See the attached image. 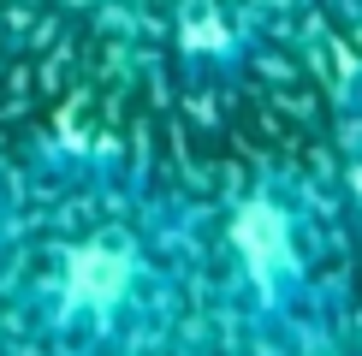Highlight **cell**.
<instances>
[{"mask_svg": "<svg viewBox=\"0 0 362 356\" xmlns=\"http://www.w3.org/2000/svg\"><path fill=\"white\" fill-rule=\"evenodd\" d=\"M173 208L107 202L42 256L24 291L30 333L54 356H137L167 326L185 261Z\"/></svg>", "mask_w": 362, "mask_h": 356, "instance_id": "6da1fadb", "label": "cell"}, {"mask_svg": "<svg viewBox=\"0 0 362 356\" xmlns=\"http://www.w3.org/2000/svg\"><path fill=\"white\" fill-rule=\"evenodd\" d=\"M226 291L244 326L267 345H297L321 315L315 273V208L291 172H255L220 208Z\"/></svg>", "mask_w": 362, "mask_h": 356, "instance_id": "7a4b0ae2", "label": "cell"}, {"mask_svg": "<svg viewBox=\"0 0 362 356\" xmlns=\"http://www.w3.org/2000/svg\"><path fill=\"white\" fill-rule=\"evenodd\" d=\"M262 54V30L238 0H173V59L196 89H232Z\"/></svg>", "mask_w": 362, "mask_h": 356, "instance_id": "3957f363", "label": "cell"}, {"mask_svg": "<svg viewBox=\"0 0 362 356\" xmlns=\"http://www.w3.org/2000/svg\"><path fill=\"white\" fill-rule=\"evenodd\" d=\"M18 232H24V208H18V190H12V178L0 172V261L18 249Z\"/></svg>", "mask_w": 362, "mask_h": 356, "instance_id": "277c9868", "label": "cell"}, {"mask_svg": "<svg viewBox=\"0 0 362 356\" xmlns=\"http://www.w3.org/2000/svg\"><path fill=\"white\" fill-rule=\"evenodd\" d=\"M344 202H351L356 220H362V148H351V155H344Z\"/></svg>", "mask_w": 362, "mask_h": 356, "instance_id": "5b68a950", "label": "cell"}, {"mask_svg": "<svg viewBox=\"0 0 362 356\" xmlns=\"http://www.w3.org/2000/svg\"><path fill=\"white\" fill-rule=\"evenodd\" d=\"M160 356H214V350H202V345H167Z\"/></svg>", "mask_w": 362, "mask_h": 356, "instance_id": "8992f818", "label": "cell"}, {"mask_svg": "<svg viewBox=\"0 0 362 356\" xmlns=\"http://www.w3.org/2000/svg\"><path fill=\"white\" fill-rule=\"evenodd\" d=\"M333 6H344V12H362V0H333Z\"/></svg>", "mask_w": 362, "mask_h": 356, "instance_id": "52a82bcc", "label": "cell"}]
</instances>
